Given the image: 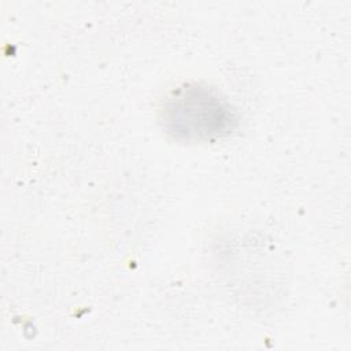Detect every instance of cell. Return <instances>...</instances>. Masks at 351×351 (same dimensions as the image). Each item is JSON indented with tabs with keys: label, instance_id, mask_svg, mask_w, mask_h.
Segmentation results:
<instances>
[{
	"label": "cell",
	"instance_id": "1",
	"mask_svg": "<svg viewBox=\"0 0 351 351\" xmlns=\"http://www.w3.org/2000/svg\"><path fill=\"white\" fill-rule=\"evenodd\" d=\"M165 122L177 137L203 138L230 132L236 118L230 106L214 90L188 85L167 100Z\"/></svg>",
	"mask_w": 351,
	"mask_h": 351
}]
</instances>
